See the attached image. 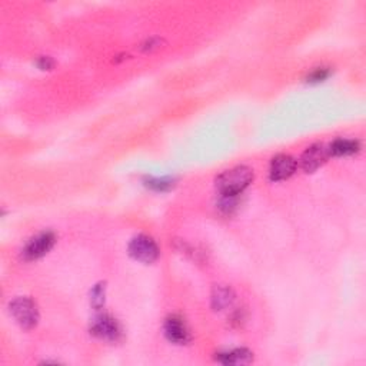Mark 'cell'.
I'll return each mask as SVG.
<instances>
[{"label": "cell", "instance_id": "cell-1", "mask_svg": "<svg viewBox=\"0 0 366 366\" xmlns=\"http://www.w3.org/2000/svg\"><path fill=\"white\" fill-rule=\"evenodd\" d=\"M253 178V170L249 166L242 165L222 172L217 181H214V185H217L221 196H239L252 183Z\"/></svg>", "mask_w": 366, "mask_h": 366}, {"label": "cell", "instance_id": "cell-2", "mask_svg": "<svg viewBox=\"0 0 366 366\" xmlns=\"http://www.w3.org/2000/svg\"><path fill=\"white\" fill-rule=\"evenodd\" d=\"M9 312L20 328L33 329L39 322V308L30 298H16L9 305Z\"/></svg>", "mask_w": 366, "mask_h": 366}, {"label": "cell", "instance_id": "cell-3", "mask_svg": "<svg viewBox=\"0 0 366 366\" xmlns=\"http://www.w3.org/2000/svg\"><path fill=\"white\" fill-rule=\"evenodd\" d=\"M91 333L104 342L116 343L122 339L123 331L119 322L109 315H99L91 324Z\"/></svg>", "mask_w": 366, "mask_h": 366}, {"label": "cell", "instance_id": "cell-4", "mask_svg": "<svg viewBox=\"0 0 366 366\" xmlns=\"http://www.w3.org/2000/svg\"><path fill=\"white\" fill-rule=\"evenodd\" d=\"M129 255L142 264H154L159 257V248L150 236L138 235L129 244Z\"/></svg>", "mask_w": 366, "mask_h": 366}, {"label": "cell", "instance_id": "cell-5", "mask_svg": "<svg viewBox=\"0 0 366 366\" xmlns=\"http://www.w3.org/2000/svg\"><path fill=\"white\" fill-rule=\"evenodd\" d=\"M56 236L52 232H42L33 239L29 241V244L24 249V257L26 261H36L40 257L49 253V250L55 246Z\"/></svg>", "mask_w": 366, "mask_h": 366}, {"label": "cell", "instance_id": "cell-6", "mask_svg": "<svg viewBox=\"0 0 366 366\" xmlns=\"http://www.w3.org/2000/svg\"><path fill=\"white\" fill-rule=\"evenodd\" d=\"M163 331L167 340L175 343V345H186L190 340V332L185 324V320L178 315H172L166 319Z\"/></svg>", "mask_w": 366, "mask_h": 366}, {"label": "cell", "instance_id": "cell-7", "mask_svg": "<svg viewBox=\"0 0 366 366\" xmlns=\"http://www.w3.org/2000/svg\"><path fill=\"white\" fill-rule=\"evenodd\" d=\"M329 158L328 147L324 145H312L308 147L302 158H300V167H302L306 174H313L320 166H324Z\"/></svg>", "mask_w": 366, "mask_h": 366}, {"label": "cell", "instance_id": "cell-8", "mask_svg": "<svg viewBox=\"0 0 366 366\" xmlns=\"http://www.w3.org/2000/svg\"><path fill=\"white\" fill-rule=\"evenodd\" d=\"M298 169V162L289 155H277L272 159L269 167V178L272 182L289 179Z\"/></svg>", "mask_w": 366, "mask_h": 366}, {"label": "cell", "instance_id": "cell-9", "mask_svg": "<svg viewBox=\"0 0 366 366\" xmlns=\"http://www.w3.org/2000/svg\"><path fill=\"white\" fill-rule=\"evenodd\" d=\"M360 150V143L355 139H336L328 146L329 156H352Z\"/></svg>", "mask_w": 366, "mask_h": 366}, {"label": "cell", "instance_id": "cell-10", "mask_svg": "<svg viewBox=\"0 0 366 366\" xmlns=\"http://www.w3.org/2000/svg\"><path fill=\"white\" fill-rule=\"evenodd\" d=\"M217 360L223 365H248L253 360V354L245 348L217 354Z\"/></svg>", "mask_w": 366, "mask_h": 366}, {"label": "cell", "instance_id": "cell-11", "mask_svg": "<svg viewBox=\"0 0 366 366\" xmlns=\"http://www.w3.org/2000/svg\"><path fill=\"white\" fill-rule=\"evenodd\" d=\"M235 300V293L230 288L225 285H217L212 291V308L214 311H223L232 306Z\"/></svg>", "mask_w": 366, "mask_h": 366}, {"label": "cell", "instance_id": "cell-12", "mask_svg": "<svg viewBox=\"0 0 366 366\" xmlns=\"http://www.w3.org/2000/svg\"><path fill=\"white\" fill-rule=\"evenodd\" d=\"M145 185L155 192H167L175 186V179H172V178H146Z\"/></svg>", "mask_w": 366, "mask_h": 366}, {"label": "cell", "instance_id": "cell-13", "mask_svg": "<svg viewBox=\"0 0 366 366\" xmlns=\"http://www.w3.org/2000/svg\"><path fill=\"white\" fill-rule=\"evenodd\" d=\"M104 298H106V286H104V284L95 285L93 289L91 291V305L96 311H100L104 306Z\"/></svg>", "mask_w": 366, "mask_h": 366}, {"label": "cell", "instance_id": "cell-14", "mask_svg": "<svg viewBox=\"0 0 366 366\" xmlns=\"http://www.w3.org/2000/svg\"><path fill=\"white\" fill-rule=\"evenodd\" d=\"M331 75H332V72L329 68H318L308 75L306 82L308 83H320V82H325Z\"/></svg>", "mask_w": 366, "mask_h": 366}, {"label": "cell", "instance_id": "cell-15", "mask_svg": "<svg viewBox=\"0 0 366 366\" xmlns=\"http://www.w3.org/2000/svg\"><path fill=\"white\" fill-rule=\"evenodd\" d=\"M53 60L51 57H46V56H43L37 60V66L42 69V71H51L53 68Z\"/></svg>", "mask_w": 366, "mask_h": 366}]
</instances>
